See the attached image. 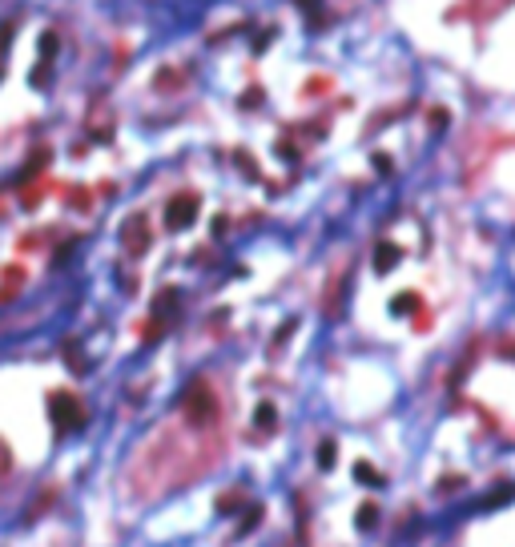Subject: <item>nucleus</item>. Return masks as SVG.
I'll list each match as a JSON object with an SVG mask.
<instances>
[{"label":"nucleus","instance_id":"nucleus-2","mask_svg":"<svg viewBox=\"0 0 515 547\" xmlns=\"http://www.w3.org/2000/svg\"><path fill=\"white\" fill-rule=\"evenodd\" d=\"M186 419L193 423V427H206V423H213L217 419V399L210 395V386L206 382H193L186 390Z\"/></svg>","mask_w":515,"mask_h":547},{"label":"nucleus","instance_id":"nucleus-4","mask_svg":"<svg viewBox=\"0 0 515 547\" xmlns=\"http://www.w3.org/2000/svg\"><path fill=\"white\" fill-rule=\"evenodd\" d=\"M121 241H125L129 254H145V246H149V226H145V217H129L125 230H121Z\"/></svg>","mask_w":515,"mask_h":547},{"label":"nucleus","instance_id":"nucleus-11","mask_svg":"<svg viewBox=\"0 0 515 547\" xmlns=\"http://www.w3.org/2000/svg\"><path fill=\"white\" fill-rule=\"evenodd\" d=\"M237 499H242V495H222V499H217V511H222V515H234Z\"/></svg>","mask_w":515,"mask_h":547},{"label":"nucleus","instance_id":"nucleus-9","mask_svg":"<svg viewBox=\"0 0 515 547\" xmlns=\"http://www.w3.org/2000/svg\"><path fill=\"white\" fill-rule=\"evenodd\" d=\"M318 467H334V439H322V447H318Z\"/></svg>","mask_w":515,"mask_h":547},{"label":"nucleus","instance_id":"nucleus-3","mask_svg":"<svg viewBox=\"0 0 515 547\" xmlns=\"http://www.w3.org/2000/svg\"><path fill=\"white\" fill-rule=\"evenodd\" d=\"M193 217H197V197H193V193H177V197L165 206L169 230H186V226H193Z\"/></svg>","mask_w":515,"mask_h":547},{"label":"nucleus","instance_id":"nucleus-1","mask_svg":"<svg viewBox=\"0 0 515 547\" xmlns=\"http://www.w3.org/2000/svg\"><path fill=\"white\" fill-rule=\"evenodd\" d=\"M48 419H52V427L61 430V435H69V430H77L85 423V406L69 390H52L48 395Z\"/></svg>","mask_w":515,"mask_h":547},{"label":"nucleus","instance_id":"nucleus-7","mask_svg":"<svg viewBox=\"0 0 515 547\" xmlns=\"http://www.w3.org/2000/svg\"><path fill=\"white\" fill-rule=\"evenodd\" d=\"M395 262H398V250H395V246H378V254H375V270H378V274H387Z\"/></svg>","mask_w":515,"mask_h":547},{"label":"nucleus","instance_id":"nucleus-6","mask_svg":"<svg viewBox=\"0 0 515 547\" xmlns=\"http://www.w3.org/2000/svg\"><path fill=\"white\" fill-rule=\"evenodd\" d=\"M354 479H358V483H367V487H382V475H378L371 463H354Z\"/></svg>","mask_w":515,"mask_h":547},{"label":"nucleus","instance_id":"nucleus-5","mask_svg":"<svg viewBox=\"0 0 515 547\" xmlns=\"http://www.w3.org/2000/svg\"><path fill=\"white\" fill-rule=\"evenodd\" d=\"M254 427L262 430V435H270V430L278 427V415H274V406H270V403H262L254 410Z\"/></svg>","mask_w":515,"mask_h":547},{"label":"nucleus","instance_id":"nucleus-8","mask_svg":"<svg viewBox=\"0 0 515 547\" xmlns=\"http://www.w3.org/2000/svg\"><path fill=\"white\" fill-rule=\"evenodd\" d=\"M375 524H378V503H362V511H358V527L371 531Z\"/></svg>","mask_w":515,"mask_h":547},{"label":"nucleus","instance_id":"nucleus-12","mask_svg":"<svg viewBox=\"0 0 515 547\" xmlns=\"http://www.w3.org/2000/svg\"><path fill=\"white\" fill-rule=\"evenodd\" d=\"M415 306V294H402V298H395V310H411Z\"/></svg>","mask_w":515,"mask_h":547},{"label":"nucleus","instance_id":"nucleus-10","mask_svg":"<svg viewBox=\"0 0 515 547\" xmlns=\"http://www.w3.org/2000/svg\"><path fill=\"white\" fill-rule=\"evenodd\" d=\"M8 471H12V451H8V443L0 439V479L8 475Z\"/></svg>","mask_w":515,"mask_h":547}]
</instances>
